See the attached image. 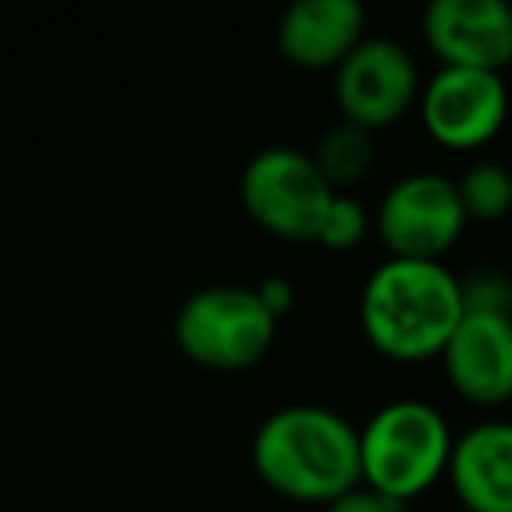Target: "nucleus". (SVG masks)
Segmentation results:
<instances>
[{
	"mask_svg": "<svg viewBox=\"0 0 512 512\" xmlns=\"http://www.w3.org/2000/svg\"><path fill=\"white\" fill-rule=\"evenodd\" d=\"M249 456L256 477L292 502L330 505L362 484L358 428L320 404H288L267 414Z\"/></svg>",
	"mask_w": 512,
	"mask_h": 512,
	"instance_id": "f257e3e1",
	"label": "nucleus"
},
{
	"mask_svg": "<svg viewBox=\"0 0 512 512\" xmlns=\"http://www.w3.org/2000/svg\"><path fill=\"white\" fill-rule=\"evenodd\" d=\"M460 320V278L439 260L386 256L372 267L358 295L365 341L393 362L439 358Z\"/></svg>",
	"mask_w": 512,
	"mask_h": 512,
	"instance_id": "f03ea898",
	"label": "nucleus"
},
{
	"mask_svg": "<svg viewBox=\"0 0 512 512\" xmlns=\"http://www.w3.org/2000/svg\"><path fill=\"white\" fill-rule=\"evenodd\" d=\"M453 439L435 404L418 397L390 400L358 428L362 484L407 505L446 477Z\"/></svg>",
	"mask_w": 512,
	"mask_h": 512,
	"instance_id": "7ed1b4c3",
	"label": "nucleus"
},
{
	"mask_svg": "<svg viewBox=\"0 0 512 512\" xmlns=\"http://www.w3.org/2000/svg\"><path fill=\"white\" fill-rule=\"evenodd\" d=\"M172 337L200 369L246 372L274 348L278 320L253 285H207L176 309Z\"/></svg>",
	"mask_w": 512,
	"mask_h": 512,
	"instance_id": "20e7f679",
	"label": "nucleus"
},
{
	"mask_svg": "<svg viewBox=\"0 0 512 512\" xmlns=\"http://www.w3.org/2000/svg\"><path fill=\"white\" fill-rule=\"evenodd\" d=\"M334 193L309 151L288 144L256 151L239 176V200L249 221L288 242H316Z\"/></svg>",
	"mask_w": 512,
	"mask_h": 512,
	"instance_id": "39448f33",
	"label": "nucleus"
},
{
	"mask_svg": "<svg viewBox=\"0 0 512 512\" xmlns=\"http://www.w3.org/2000/svg\"><path fill=\"white\" fill-rule=\"evenodd\" d=\"M456 179L442 172H407L383 193L376 232L386 253L400 260H439L467 232Z\"/></svg>",
	"mask_w": 512,
	"mask_h": 512,
	"instance_id": "423d86ee",
	"label": "nucleus"
},
{
	"mask_svg": "<svg viewBox=\"0 0 512 512\" xmlns=\"http://www.w3.org/2000/svg\"><path fill=\"white\" fill-rule=\"evenodd\" d=\"M421 71L407 46L386 36H365L334 67V102L341 120L365 130H383L418 106Z\"/></svg>",
	"mask_w": 512,
	"mask_h": 512,
	"instance_id": "0eeeda50",
	"label": "nucleus"
},
{
	"mask_svg": "<svg viewBox=\"0 0 512 512\" xmlns=\"http://www.w3.org/2000/svg\"><path fill=\"white\" fill-rule=\"evenodd\" d=\"M418 116L439 148L481 151L509 120V85L495 71L439 67L421 81Z\"/></svg>",
	"mask_w": 512,
	"mask_h": 512,
	"instance_id": "6e6552de",
	"label": "nucleus"
},
{
	"mask_svg": "<svg viewBox=\"0 0 512 512\" xmlns=\"http://www.w3.org/2000/svg\"><path fill=\"white\" fill-rule=\"evenodd\" d=\"M421 36L439 67L502 74L512 64V4L505 0H432Z\"/></svg>",
	"mask_w": 512,
	"mask_h": 512,
	"instance_id": "1a4fd4ad",
	"label": "nucleus"
},
{
	"mask_svg": "<svg viewBox=\"0 0 512 512\" xmlns=\"http://www.w3.org/2000/svg\"><path fill=\"white\" fill-rule=\"evenodd\" d=\"M439 358L446 383L467 404L502 407L512 400V316L463 313Z\"/></svg>",
	"mask_w": 512,
	"mask_h": 512,
	"instance_id": "9d476101",
	"label": "nucleus"
},
{
	"mask_svg": "<svg viewBox=\"0 0 512 512\" xmlns=\"http://www.w3.org/2000/svg\"><path fill=\"white\" fill-rule=\"evenodd\" d=\"M446 481L463 512H512V421H477L456 435Z\"/></svg>",
	"mask_w": 512,
	"mask_h": 512,
	"instance_id": "9b49d317",
	"label": "nucleus"
},
{
	"mask_svg": "<svg viewBox=\"0 0 512 512\" xmlns=\"http://www.w3.org/2000/svg\"><path fill=\"white\" fill-rule=\"evenodd\" d=\"M362 39L358 0H299L278 22V53L302 71H334Z\"/></svg>",
	"mask_w": 512,
	"mask_h": 512,
	"instance_id": "f8f14e48",
	"label": "nucleus"
},
{
	"mask_svg": "<svg viewBox=\"0 0 512 512\" xmlns=\"http://www.w3.org/2000/svg\"><path fill=\"white\" fill-rule=\"evenodd\" d=\"M376 134L355 123L341 120L334 127H327L316 141V148L309 151V158L316 162L320 176L341 193V186H355L376 165Z\"/></svg>",
	"mask_w": 512,
	"mask_h": 512,
	"instance_id": "ddd939ff",
	"label": "nucleus"
},
{
	"mask_svg": "<svg viewBox=\"0 0 512 512\" xmlns=\"http://www.w3.org/2000/svg\"><path fill=\"white\" fill-rule=\"evenodd\" d=\"M456 193L467 221H498L512 211V172L502 162H474L456 179Z\"/></svg>",
	"mask_w": 512,
	"mask_h": 512,
	"instance_id": "4468645a",
	"label": "nucleus"
},
{
	"mask_svg": "<svg viewBox=\"0 0 512 512\" xmlns=\"http://www.w3.org/2000/svg\"><path fill=\"white\" fill-rule=\"evenodd\" d=\"M372 221L369 211L362 207V200L348 197V193H334L327 214L320 221V232H316V242L323 249H334V253H344V249H355L365 242Z\"/></svg>",
	"mask_w": 512,
	"mask_h": 512,
	"instance_id": "2eb2a0df",
	"label": "nucleus"
},
{
	"mask_svg": "<svg viewBox=\"0 0 512 512\" xmlns=\"http://www.w3.org/2000/svg\"><path fill=\"white\" fill-rule=\"evenodd\" d=\"M463 313L512 316V274L498 267H477L460 278Z\"/></svg>",
	"mask_w": 512,
	"mask_h": 512,
	"instance_id": "dca6fc26",
	"label": "nucleus"
},
{
	"mask_svg": "<svg viewBox=\"0 0 512 512\" xmlns=\"http://www.w3.org/2000/svg\"><path fill=\"white\" fill-rule=\"evenodd\" d=\"M327 512H407V505L397 502V498L379 495V491L365 488V484H358V488L344 491L341 498H334V502L327 505Z\"/></svg>",
	"mask_w": 512,
	"mask_h": 512,
	"instance_id": "f3484780",
	"label": "nucleus"
},
{
	"mask_svg": "<svg viewBox=\"0 0 512 512\" xmlns=\"http://www.w3.org/2000/svg\"><path fill=\"white\" fill-rule=\"evenodd\" d=\"M253 288H256V295H260V302H264V309L278 323L295 309V285L288 278H278V274H271V278L256 281Z\"/></svg>",
	"mask_w": 512,
	"mask_h": 512,
	"instance_id": "a211bd4d",
	"label": "nucleus"
}]
</instances>
